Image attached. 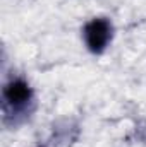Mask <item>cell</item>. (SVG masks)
<instances>
[{"label":"cell","instance_id":"6da1fadb","mask_svg":"<svg viewBox=\"0 0 146 147\" xmlns=\"http://www.w3.org/2000/svg\"><path fill=\"white\" fill-rule=\"evenodd\" d=\"M36 96L29 80L23 75H10L0 92L2 121L7 128L16 130L24 125L35 113Z\"/></svg>","mask_w":146,"mask_h":147},{"label":"cell","instance_id":"7a4b0ae2","mask_svg":"<svg viewBox=\"0 0 146 147\" xmlns=\"http://www.w3.org/2000/svg\"><path fill=\"white\" fill-rule=\"evenodd\" d=\"M81 34H83L86 50L91 55L98 57V55H103L110 48L115 34V28L110 17L96 16V17H91L88 22H84Z\"/></svg>","mask_w":146,"mask_h":147}]
</instances>
